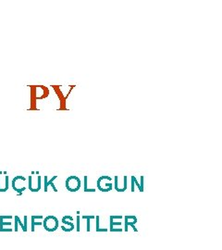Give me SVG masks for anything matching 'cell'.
<instances>
[{"mask_svg": "<svg viewBox=\"0 0 222 250\" xmlns=\"http://www.w3.org/2000/svg\"><path fill=\"white\" fill-rule=\"evenodd\" d=\"M80 178L77 176H70L66 181V188L70 192H77L81 188Z\"/></svg>", "mask_w": 222, "mask_h": 250, "instance_id": "obj_2", "label": "cell"}, {"mask_svg": "<svg viewBox=\"0 0 222 250\" xmlns=\"http://www.w3.org/2000/svg\"><path fill=\"white\" fill-rule=\"evenodd\" d=\"M62 223L63 224H67V225H69L70 227H71V230H73L74 229V224L72 223V222H67L66 220H64L62 219Z\"/></svg>", "mask_w": 222, "mask_h": 250, "instance_id": "obj_10", "label": "cell"}, {"mask_svg": "<svg viewBox=\"0 0 222 250\" xmlns=\"http://www.w3.org/2000/svg\"><path fill=\"white\" fill-rule=\"evenodd\" d=\"M83 182H84V187H83L84 192H96L95 188H92V189L88 188V176H84Z\"/></svg>", "mask_w": 222, "mask_h": 250, "instance_id": "obj_6", "label": "cell"}, {"mask_svg": "<svg viewBox=\"0 0 222 250\" xmlns=\"http://www.w3.org/2000/svg\"><path fill=\"white\" fill-rule=\"evenodd\" d=\"M44 228L49 231V232H54L58 229L59 227V221L56 217L54 216H49L44 220Z\"/></svg>", "mask_w": 222, "mask_h": 250, "instance_id": "obj_3", "label": "cell"}, {"mask_svg": "<svg viewBox=\"0 0 222 250\" xmlns=\"http://www.w3.org/2000/svg\"><path fill=\"white\" fill-rule=\"evenodd\" d=\"M81 217L78 215L77 216V225H76V230H77V232H80L81 231Z\"/></svg>", "mask_w": 222, "mask_h": 250, "instance_id": "obj_9", "label": "cell"}, {"mask_svg": "<svg viewBox=\"0 0 222 250\" xmlns=\"http://www.w3.org/2000/svg\"><path fill=\"white\" fill-rule=\"evenodd\" d=\"M109 218L112 219V220H121V219H122V216H121V215H120V216H113V215H112V216H110Z\"/></svg>", "mask_w": 222, "mask_h": 250, "instance_id": "obj_11", "label": "cell"}, {"mask_svg": "<svg viewBox=\"0 0 222 250\" xmlns=\"http://www.w3.org/2000/svg\"><path fill=\"white\" fill-rule=\"evenodd\" d=\"M109 220H110V228H109V229H112L116 225H118V226H121V222H115L114 220H112V219H110V218H109Z\"/></svg>", "mask_w": 222, "mask_h": 250, "instance_id": "obj_8", "label": "cell"}, {"mask_svg": "<svg viewBox=\"0 0 222 250\" xmlns=\"http://www.w3.org/2000/svg\"><path fill=\"white\" fill-rule=\"evenodd\" d=\"M110 232H122V229L121 228H112V229H109Z\"/></svg>", "mask_w": 222, "mask_h": 250, "instance_id": "obj_12", "label": "cell"}, {"mask_svg": "<svg viewBox=\"0 0 222 250\" xmlns=\"http://www.w3.org/2000/svg\"><path fill=\"white\" fill-rule=\"evenodd\" d=\"M99 216H97L96 217V220H97V228H96V231L98 232H107L108 230H107V228H101L100 227V224H99Z\"/></svg>", "mask_w": 222, "mask_h": 250, "instance_id": "obj_7", "label": "cell"}, {"mask_svg": "<svg viewBox=\"0 0 222 250\" xmlns=\"http://www.w3.org/2000/svg\"><path fill=\"white\" fill-rule=\"evenodd\" d=\"M98 188L101 192H109L112 190V179L110 176H101L98 180Z\"/></svg>", "mask_w": 222, "mask_h": 250, "instance_id": "obj_1", "label": "cell"}, {"mask_svg": "<svg viewBox=\"0 0 222 250\" xmlns=\"http://www.w3.org/2000/svg\"><path fill=\"white\" fill-rule=\"evenodd\" d=\"M137 223V218L135 216H125V231L128 232L129 226H131L134 232H138V229L135 227Z\"/></svg>", "mask_w": 222, "mask_h": 250, "instance_id": "obj_4", "label": "cell"}, {"mask_svg": "<svg viewBox=\"0 0 222 250\" xmlns=\"http://www.w3.org/2000/svg\"><path fill=\"white\" fill-rule=\"evenodd\" d=\"M131 180H132V192H134V188H135V186H136V187H138L139 190H140V192H143V186H142L141 184H139V182L137 181V179H136L135 176H132V177H131Z\"/></svg>", "mask_w": 222, "mask_h": 250, "instance_id": "obj_5", "label": "cell"}]
</instances>
